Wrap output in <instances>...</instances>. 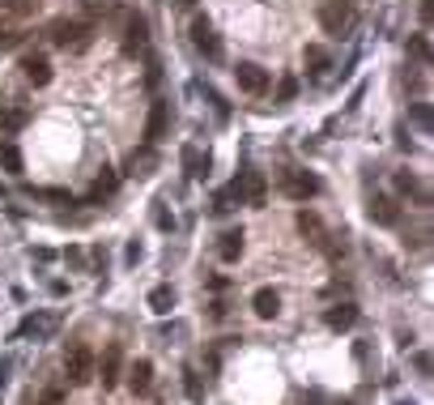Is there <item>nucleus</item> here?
<instances>
[{"instance_id": "nucleus-19", "label": "nucleus", "mask_w": 434, "mask_h": 405, "mask_svg": "<svg viewBox=\"0 0 434 405\" xmlns=\"http://www.w3.org/2000/svg\"><path fill=\"white\" fill-rule=\"evenodd\" d=\"M55 333V320L51 316H26L17 325V337H51Z\"/></svg>"}, {"instance_id": "nucleus-8", "label": "nucleus", "mask_w": 434, "mask_h": 405, "mask_svg": "<svg viewBox=\"0 0 434 405\" xmlns=\"http://www.w3.org/2000/svg\"><path fill=\"white\" fill-rule=\"evenodd\" d=\"M320 21H324L328 34H341V30H349V21H354V4H349V0H328V4L320 9Z\"/></svg>"}, {"instance_id": "nucleus-5", "label": "nucleus", "mask_w": 434, "mask_h": 405, "mask_svg": "<svg viewBox=\"0 0 434 405\" xmlns=\"http://www.w3.org/2000/svg\"><path fill=\"white\" fill-rule=\"evenodd\" d=\"M192 47L205 56V60H222V38L213 34V26H209V17H192Z\"/></svg>"}, {"instance_id": "nucleus-23", "label": "nucleus", "mask_w": 434, "mask_h": 405, "mask_svg": "<svg viewBox=\"0 0 434 405\" xmlns=\"http://www.w3.org/2000/svg\"><path fill=\"white\" fill-rule=\"evenodd\" d=\"M170 307H175V290H170L166 282L153 286V290H149V312H153V316H170Z\"/></svg>"}, {"instance_id": "nucleus-13", "label": "nucleus", "mask_w": 434, "mask_h": 405, "mask_svg": "<svg viewBox=\"0 0 434 405\" xmlns=\"http://www.w3.org/2000/svg\"><path fill=\"white\" fill-rule=\"evenodd\" d=\"M251 307H256V316H260V320H273V316L281 312V295H277L273 286H260V290L251 295Z\"/></svg>"}, {"instance_id": "nucleus-37", "label": "nucleus", "mask_w": 434, "mask_h": 405, "mask_svg": "<svg viewBox=\"0 0 434 405\" xmlns=\"http://www.w3.org/2000/svg\"><path fill=\"white\" fill-rule=\"evenodd\" d=\"M38 405H64V393H60V389H47V393H43V401Z\"/></svg>"}, {"instance_id": "nucleus-10", "label": "nucleus", "mask_w": 434, "mask_h": 405, "mask_svg": "<svg viewBox=\"0 0 434 405\" xmlns=\"http://www.w3.org/2000/svg\"><path fill=\"white\" fill-rule=\"evenodd\" d=\"M367 214H371L375 226H396V222H401V205H396L392 196H375V201L367 205Z\"/></svg>"}, {"instance_id": "nucleus-2", "label": "nucleus", "mask_w": 434, "mask_h": 405, "mask_svg": "<svg viewBox=\"0 0 434 405\" xmlns=\"http://www.w3.org/2000/svg\"><path fill=\"white\" fill-rule=\"evenodd\" d=\"M89 34H94L89 21H51V43H55V47L85 51V47H89Z\"/></svg>"}, {"instance_id": "nucleus-1", "label": "nucleus", "mask_w": 434, "mask_h": 405, "mask_svg": "<svg viewBox=\"0 0 434 405\" xmlns=\"http://www.w3.org/2000/svg\"><path fill=\"white\" fill-rule=\"evenodd\" d=\"M230 201H247V205H264V175L260 171H239L234 179H230V188H222Z\"/></svg>"}, {"instance_id": "nucleus-43", "label": "nucleus", "mask_w": 434, "mask_h": 405, "mask_svg": "<svg viewBox=\"0 0 434 405\" xmlns=\"http://www.w3.org/2000/svg\"><path fill=\"white\" fill-rule=\"evenodd\" d=\"M337 405H354V401H337Z\"/></svg>"}, {"instance_id": "nucleus-34", "label": "nucleus", "mask_w": 434, "mask_h": 405, "mask_svg": "<svg viewBox=\"0 0 434 405\" xmlns=\"http://www.w3.org/2000/svg\"><path fill=\"white\" fill-rule=\"evenodd\" d=\"M141 256H145V248H141V243H136V239H132V243H128V248H124V261H128V265H136V261H141Z\"/></svg>"}, {"instance_id": "nucleus-21", "label": "nucleus", "mask_w": 434, "mask_h": 405, "mask_svg": "<svg viewBox=\"0 0 434 405\" xmlns=\"http://www.w3.org/2000/svg\"><path fill=\"white\" fill-rule=\"evenodd\" d=\"M128 384H132V393H149V384H153V363H149V359H136L132 372H128Z\"/></svg>"}, {"instance_id": "nucleus-33", "label": "nucleus", "mask_w": 434, "mask_h": 405, "mask_svg": "<svg viewBox=\"0 0 434 405\" xmlns=\"http://www.w3.org/2000/svg\"><path fill=\"white\" fill-rule=\"evenodd\" d=\"M413 372H418V376H430V354H426V350L413 354Z\"/></svg>"}, {"instance_id": "nucleus-14", "label": "nucleus", "mask_w": 434, "mask_h": 405, "mask_svg": "<svg viewBox=\"0 0 434 405\" xmlns=\"http://www.w3.org/2000/svg\"><path fill=\"white\" fill-rule=\"evenodd\" d=\"M115 188H119V171H115V167H102V175L94 179V192L85 196V205H98V201H107Z\"/></svg>"}, {"instance_id": "nucleus-18", "label": "nucleus", "mask_w": 434, "mask_h": 405, "mask_svg": "<svg viewBox=\"0 0 434 405\" xmlns=\"http://www.w3.org/2000/svg\"><path fill=\"white\" fill-rule=\"evenodd\" d=\"M217 256H222L226 265H234V261L243 256V226H234V231H226V235H222V243H217Z\"/></svg>"}, {"instance_id": "nucleus-35", "label": "nucleus", "mask_w": 434, "mask_h": 405, "mask_svg": "<svg viewBox=\"0 0 434 405\" xmlns=\"http://www.w3.org/2000/svg\"><path fill=\"white\" fill-rule=\"evenodd\" d=\"M21 124H26V111H9L4 115V128H21Z\"/></svg>"}, {"instance_id": "nucleus-9", "label": "nucleus", "mask_w": 434, "mask_h": 405, "mask_svg": "<svg viewBox=\"0 0 434 405\" xmlns=\"http://www.w3.org/2000/svg\"><path fill=\"white\" fill-rule=\"evenodd\" d=\"M170 128V102H153L149 107V120H145V141H162V132Z\"/></svg>"}, {"instance_id": "nucleus-22", "label": "nucleus", "mask_w": 434, "mask_h": 405, "mask_svg": "<svg viewBox=\"0 0 434 405\" xmlns=\"http://www.w3.org/2000/svg\"><path fill=\"white\" fill-rule=\"evenodd\" d=\"M303 60H307V73H315V77H324V73L332 68V56H328L320 43H311V47L303 51Z\"/></svg>"}, {"instance_id": "nucleus-38", "label": "nucleus", "mask_w": 434, "mask_h": 405, "mask_svg": "<svg viewBox=\"0 0 434 405\" xmlns=\"http://www.w3.org/2000/svg\"><path fill=\"white\" fill-rule=\"evenodd\" d=\"M64 261H68V265H77V269L85 265V256H81V248H68V252H64Z\"/></svg>"}, {"instance_id": "nucleus-4", "label": "nucleus", "mask_w": 434, "mask_h": 405, "mask_svg": "<svg viewBox=\"0 0 434 405\" xmlns=\"http://www.w3.org/2000/svg\"><path fill=\"white\" fill-rule=\"evenodd\" d=\"M281 192L290 201H311V196H320V179L311 171H281Z\"/></svg>"}, {"instance_id": "nucleus-40", "label": "nucleus", "mask_w": 434, "mask_h": 405, "mask_svg": "<svg viewBox=\"0 0 434 405\" xmlns=\"http://www.w3.org/2000/svg\"><path fill=\"white\" fill-rule=\"evenodd\" d=\"M9 367H13V363H9V359H0V393H4V384H9Z\"/></svg>"}, {"instance_id": "nucleus-24", "label": "nucleus", "mask_w": 434, "mask_h": 405, "mask_svg": "<svg viewBox=\"0 0 434 405\" xmlns=\"http://www.w3.org/2000/svg\"><path fill=\"white\" fill-rule=\"evenodd\" d=\"M0 167H4L9 175H21V171H26V158H21V149H17L13 141H0Z\"/></svg>"}, {"instance_id": "nucleus-26", "label": "nucleus", "mask_w": 434, "mask_h": 405, "mask_svg": "<svg viewBox=\"0 0 434 405\" xmlns=\"http://www.w3.org/2000/svg\"><path fill=\"white\" fill-rule=\"evenodd\" d=\"M409 124H413L418 132H430V128H434V111H430V102H409Z\"/></svg>"}, {"instance_id": "nucleus-16", "label": "nucleus", "mask_w": 434, "mask_h": 405, "mask_svg": "<svg viewBox=\"0 0 434 405\" xmlns=\"http://www.w3.org/2000/svg\"><path fill=\"white\" fill-rule=\"evenodd\" d=\"M298 231L307 235V243H311V248H324V243H328V231H324V222H320L311 209H303V214H298Z\"/></svg>"}, {"instance_id": "nucleus-15", "label": "nucleus", "mask_w": 434, "mask_h": 405, "mask_svg": "<svg viewBox=\"0 0 434 405\" xmlns=\"http://www.w3.org/2000/svg\"><path fill=\"white\" fill-rule=\"evenodd\" d=\"M396 192H405V196H413L418 205H430V192H426V184L413 175V171H396Z\"/></svg>"}, {"instance_id": "nucleus-32", "label": "nucleus", "mask_w": 434, "mask_h": 405, "mask_svg": "<svg viewBox=\"0 0 434 405\" xmlns=\"http://www.w3.org/2000/svg\"><path fill=\"white\" fill-rule=\"evenodd\" d=\"M153 226H158V231H175V218L158 205V209H153Z\"/></svg>"}, {"instance_id": "nucleus-36", "label": "nucleus", "mask_w": 434, "mask_h": 405, "mask_svg": "<svg viewBox=\"0 0 434 405\" xmlns=\"http://www.w3.org/2000/svg\"><path fill=\"white\" fill-rule=\"evenodd\" d=\"M17 43H21L17 30H0V47H17Z\"/></svg>"}, {"instance_id": "nucleus-20", "label": "nucleus", "mask_w": 434, "mask_h": 405, "mask_svg": "<svg viewBox=\"0 0 434 405\" xmlns=\"http://www.w3.org/2000/svg\"><path fill=\"white\" fill-rule=\"evenodd\" d=\"M354 320H358V307H354V303H337V307H328V329L345 333V329H354Z\"/></svg>"}, {"instance_id": "nucleus-39", "label": "nucleus", "mask_w": 434, "mask_h": 405, "mask_svg": "<svg viewBox=\"0 0 434 405\" xmlns=\"http://www.w3.org/2000/svg\"><path fill=\"white\" fill-rule=\"evenodd\" d=\"M34 261H43V265H47V261H55V252H51V248H34Z\"/></svg>"}, {"instance_id": "nucleus-30", "label": "nucleus", "mask_w": 434, "mask_h": 405, "mask_svg": "<svg viewBox=\"0 0 434 405\" xmlns=\"http://www.w3.org/2000/svg\"><path fill=\"white\" fill-rule=\"evenodd\" d=\"M0 9H4V13H17V17H26V13H34V9H38V0H0Z\"/></svg>"}, {"instance_id": "nucleus-29", "label": "nucleus", "mask_w": 434, "mask_h": 405, "mask_svg": "<svg viewBox=\"0 0 434 405\" xmlns=\"http://www.w3.org/2000/svg\"><path fill=\"white\" fill-rule=\"evenodd\" d=\"M183 393H188V397H192V401H200V397H205V389H200V376H196V372H192V367H188V372H183Z\"/></svg>"}, {"instance_id": "nucleus-12", "label": "nucleus", "mask_w": 434, "mask_h": 405, "mask_svg": "<svg viewBox=\"0 0 434 405\" xmlns=\"http://www.w3.org/2000/svg\"><path fill=\"white\" fill-rule=\"evenodd\" d=\"M21 73L30 85H51V64L47 56H21Z\"/></svg>"}, {"instance_id": "nucleus-6", "label": "nucleus", "mask_w": 434, "mask_h": 405, "mask_svg": "<svg viewBox=\"0 0 434 405\" xmlns=\"http://www.w3.org/2000/svg\"><path fill=\"white\" fill-rule=\"evenodd\" d=\"M234 81H239V90L243 94H268V73L260 68V64H251V60H243V64H234Z\"/></svg>"}, {"instance_id": "nucleus-7", "label": "nucleus", "mask_w": 434, "mask_h": 405, "mask_svg": "<svg viewBox=\"0 0 434 405\" xmlns=\"http://www.w3.org/2000/svg\"><path fill=\"white\" fill-rule=\"evenodd\" d=\"M94 376H102V389H115V384L124 380V346H119V342L107 346V354H102V363H98Z\"/></svg>"}, {"instance_id": "nucleus-17", "label": "nucleus", "mask_w": 434, "mask_h": 405, "mask_svg": "<svg viewBox=\"0 0 434 405\" xmlns=\"http://www.w3.org/2000/svg\"><path fill=\"white\" fill-rule=\"evenodd\" d=\"M179 162H183V171H188L192 179H205V175H209V154H200L196 145H183Z\"/></svg>"}, {"instance_id": "nucleus-11", "label": "nucleus", "mask_w": 434, "mask_h": 405, "mask_svg": "<svg viewBox=\"0 0 434 405\" xmlns=\"http://www.w3.org/2000/svg\"><path fill=\"white\" fill-rule=\"evenodd\" d=\"M145 43H149V21L141 13H132L128 26H124V51H141Z\"/></svg>"}, {"instance_id": "nucleus-41", "label": "nucleus", "mask_w": 434, "mask_h": 405, "mask_svg": "<svg viewBox=\"0 0 434 405\" xmlns=\"http://www.w3.org/2000/svg\"><path fill=\"white\" fill-rule=\"evenodd\" d=\"M430 17H434V0H422V21L430 26Z\"/></svg>"}, {"instance_id": "nucleus-31", "label": "nucleus", "mask_w": 434, "mask_h": 405, "mask_svg": "<svg viewBox=\"0 0 434 405\" xmlns=\"http://www.w3.org/2000/svg\"><path fill=\"white\" fill-rule=\"evenodd\" d=\"M294 94H298V77H281V85H277V102H294Z\"/></svg>"}, {"instance_id": "nucleus-42", "label": "nucleus", "mask_w": 434, "mask_h": 405, "mask_svg": "<svg viewBox=\"0 0 434 405\" xmlns=\"http://www.w3.org/2000/svg\"><path fill=\"white\" fill-rule=\"evenodd\" d=\"M175 4H183V9H192V4H196V0H175Z\"/></svg>"}, {"instance_id": "nucleus-25", "label": "nucleus", "mask_w": 434, "mask_h": 405, "mask_svg": "<svg viewBox=\"0 0 434 405\" xmlns=\"http://www.w3.org/2000/svg\"><path fill=\"white\" fill-rule=\"evenodd\" d=\"M153 167H158V158H153V149H149V145H145V149H136V154L128 158V175H141V179H145V175H153Z\"/></svg>"}, {"instance_id": "nucleus-28", "label": "nucleus", "mask_w": 434, "mask_h": 405, "mask_svg": "<svg viewBox=\"0 0 434 405\" xmlns=\"http://www.w3.org/2000/svg\"><path fill=\"white\" fill-rule=\"evenodd\" d=\"M30 196H34V201H60V205H68V201H72L64 188H30Z\"/></svg>"}, {"instance_id": "nucleus-27", "label": "nucleus", "mask_w": 434, "mask_h": 405, "mask_svg": "<svg viewBox=\"0 0 434 405\" xmlns=\"http://www.w3.org/2000/svg\"><path fill=\"white\" fill-rule=\"evenodd\" d=\"M409 56L426 64V60H430V38H426V34H409Z\"/></svg>"}, {"instance_id": "nucleus-3", "label": "nucleus", "mask_w": 434, "mask_h": 405, "mask_svg": "<svg viewBox=\"0 0 434 405\" xmlns=\"http://www.w3.org/2000/svg\"><path fill=\"white\" fill-rule=\"evenodd\" d=\"M64 376H68V384H89L94 380V350L85 342H77L64 354Z\"/></svg>"}]
</instances>
